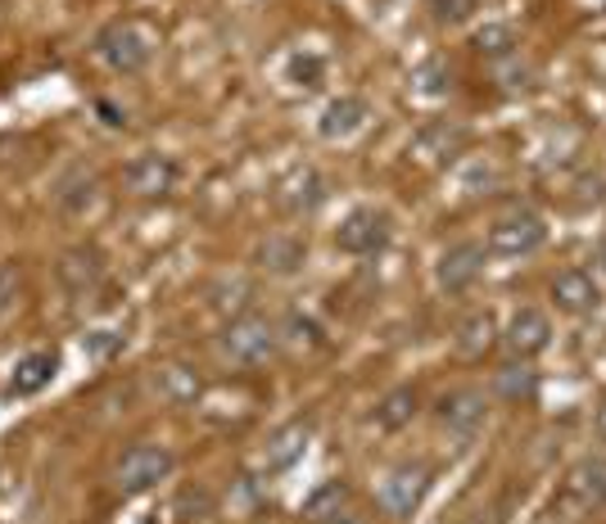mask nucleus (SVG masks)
Here are the masks:
<instances>
[{
    "instance_id": "b1692460",
    "label": "nucleus",
    "mask_w": 606,
    "mask_h": 524,
    "mask_svg": "<svg viewBox=\"0 0 606 524\" xmlns=\"http://www.w3.org/2000/svg\"><path fill=\"white\" fill-rule=\"evenodd\" d=\"M19 289H23V267L19 262H0V317L19 304Z\"/></svg>"
},
{
    "instance_id": "6e6552de",
    "label": "nucleus",
    "mask_w": 606,
    "mask_h": 524,
    "mask_svg": "<svg viewBox=\"0 0 606 524\" xmlns=\"http://www.w3.org/2000/svg\"><path fill=\"white\" fill-rule=\"evenodd\" d=\"M484 411H489V402L480 389H452L439 398V425L458 438H471L484 425Z\"/></svg>"
},
{
    "instance_id": "dca6fc26",
    "label": "nucleus",
    "mask_w": 606,
    "mask_h": 524,
    "mask_svg": "<svg viewBox=\"0 0 606 524\" xmlns=\"http://www.w3.org/2000/svg\"><path fill=\"white\" fill-rule=\"evenodd\" d=\"M362 123H367V104H362L358 95H345V100L326 104V118H322V136H326V140H345V136H354V132H358Z\"/></svg>"
},
{
    "instance_id": "f257e3e1",
    "label": "nucleus",
    "mask_w": 606,
    "mask_h": 524,
    "mask_svg": "<svg viewBox=\"0 0 606 524\" xmlns=\"http://www.w3.org/2000/svg\"><path fill=\"white\" fill-rule=\"evenodd\" d=\"M155 46H159V36L149 32L145 23H136V19H119V23H109L96 36V55L113 72H141L149 59H155Z\"/></svg>"
},
{
    "instance_id": "c756f323",
    "label": "nucleus",
    "mask_w": 606,
    "mask_h": 524,
    "mask_svg": "<svg viewBox=\"0 0 606 524\" xmlns=\"http://www.w3.org/2000/svg\"><path fill=\"white\" fill-rule=\"evenodd\" d=\"M326 524H362V520H358V515H354V511H345V515H339V511H335V515H330V520H326Z\"/></svg>"
},
{
    "instance_id": "aec40b11",
    "label": "nucleus",
    "mask_w": 606,
    "mask_h": 524,
    "mask_svg": "<svg viewBox=\"0 0 606 524\" xmlns=\"http://www.w3.org/2000/svg\"><path fill=\"white\" fill-rule=\"evenodd\" d=\"M494 385H498V394H503L507 402H520V398H535V389H539V380H535V371H529V366H520V362L503 366V371H498V376H494Z\"/></svg>"
},
{
    "instance_id": "f3484780",
    "label": "nucleus",
    "mask_w": 606,
    "mask_h": 524,
    "mask_svg": "<svg viewBox=\"0 0 606 524\" xmlns=\"http://www.w3.org/2000/svg\"><path fill=\"white\" fill-rule=\"evenodd\" d=\"M412 417H416V389H394L375 407V425L381 430H403Z\"/></svg>"
},
{
    "instance_id": "7ed1b4c3",
    "label": "nucleus",
    "mask_w": 606,
    "mask_h": 524,
    "mask_svg": "<svg viewBox=\"0 0 606 524\" xmlns=\"http://www.w3.org/2000/svg\"><path fill=\"white\" fill-rule=\"evenodd\" d=\"M217 349L236 366H258V362H268L277 353V330H272L268 317H236L232 326L222 330Z\"/></svg>"
},
{
    "instance_id": "4be33fe9",
    "label": "nucleus",
    "mask_w": 606,
    "mask_h": 524,
    "mask_svg": "<svg viewBox=\"0 0 606 524\" xmlns=\"http://www.w3.org/2000/svg\"><path fill=\"white\" fill-rule=\"evenodd\" d=\"M303 262V244L290 240V236H272L268 244H262V267H272V272H294Z\"/></svg>"
},
{
    "instance_id": "f03ea898",
    "label": "nucleus",
    "mask_w": 606,
    "mask_h": 524,
    "mask_svg": "<svg viewBox=\"0 0 606 524\" xmlns=\"http://www.w3.org/2000/svg\"><path fill=\"white\" fill-rule=\"evenodd\" d=\"M177 466V457L168 453V447H155V443H141L132 447V453L113 466V489H119L123 498H136V493H149L159 479H168Z\"/></svg>"
},
{
    "instance_id": "1a4fd4ad",
    "label": "nucleus",
    "mask_w": 606,
    "mask_h": 524,
    "mask_svg": "<svg viewBox=\"0 0 606 524\" xmlns=\"http://www.w3.org/2000/svg\"><path fill=\"white\" fill-rule=\"evenodd\" d=\"M100 276H104V258H100V249H91V244H78V249H68V253L59 258V281H64V289H72V294L96 289Z\"/></svg>"
},
{
    "instance_id": "a211bd4d",
    "label": "nucleus",
    "mask_w": 606,
    "mask_h": 524,
    "mask_svg": "<svg viewBox=\"0 0 606 524\" xmlns=\"http://www.w3.org/2000/svg\"><path fill=\"white\" fill-rule=\"evenodd\" d=\"M303 447H308V425H303V421H294V425H285L272 443H268V466L272 470H281V466H290L299 453H303Z\"/></svg>"
},
{
    "instance_id": "6ab92c4d",
    "label": "nucleus",
    "mask_w": 606,
    "mask_h": 524,
    "mask_svg": "<svg viewBox=\"0 0 606 524\" xmlns=\"http://www.w3.org/2000/svg\"><path fill=\"white\" fill-rule=\"evenodd\" d=\"M571 493L588 506V502H606V462H584L571 475Z\"/></svg>"
},
{
    "instance_id": "412c9836",
    "label": "nucleus",
    "mask_w": 606,
    "mask_h": 524,
    "mask_svg": "<svg viewBox=\"0 0 606 524\" xmlns=\"http://www.w3.org/2000/svg\"><path fill=\"white\" fill-rule=\"evenodd\" d=\"M458 349H462L467 357H480V353H489V349H494V321H489L484 312H475L471 321H462Z\"/></svg>"
},
{
    "instance_id": "9b49d317",
    "label": "nucleus",
    "mask_w": 606,
    "mask_h": 524,
    "mask_svg": "<svg viewBox=\"0 0 606 524\" xmlns=\"http://www.w3.org/2000/svg\"><path fill=\"white\" fill-rule=\"evenodd\" d=\"M480 267H484V249L480 244H452L444 253V262H439V285L448 294H458V289H467L480 276Z\"/></svg>"
},
{
    "instance_id": "39448f33",
    "label": "nucleus",
    "mask_w": 606,
    "mask_h": 524,
    "mask_svg": "<svg viewBox=\"0 0 606 524\" xmlns=\"http://www.w3.org/2000/svg\"><path fill=\"white\" fill-rule=\"evenodd\" d=\"M123 185L136 200H159L177 185V163L168 155H141L123 168Z\"/></svg>"
},
{
    "instance_id": "4468645a",
    "label": "nucleus",
    "mask_w": 606,
    "mask_h": 524,
    "mask_svg": "<svg viewBox=\"0 0 606 524\" xmlns=\"http://www.w3.org/2000/svg\"><path fill=\"white\" fill-rule=\"evenodd\" d=\"M552 298H557L565 312H584V308L597 304V281H593L588 272L571 267V272H561V276L552 281Z\"/></svg>"
},
{
    "instance_id": "ddd939ff",
    "label": "nucleus",
    "mask_w": 606,
    "mask_h": 524,
    "mask_svg": "<svg viewBox=\"0 0 606 524\" xmlns=\"http://www.w3.org/2000/svg\"><path fill=\"white\" fill-rule=\"evenodd\" d=\"M149 385H155V394H159L164 402H172V407H181V402H195V394H200V376H195L191 366H177V362L155 366V376H149Z\"/></svg>"
},
{
    "instance_id": "20e7f679",
    "label": "nucleus",
    "mask_w": 606,
    "mask_h": 524,
    "mask_svg": "<svg viewBox=\"0 0 606 524\" xmlns=\"http://www.w3.org/2000/svg\"><path fill=\"white\" fill-rule=\"evenodd\" d=\"M394 227H390V217L385 213H375V208H358L345 217V227L335 231V244L345 249V253H358V258H371V253H381L390 244Z\"/></svg>"
},
{
    "instance_id": "a878e982",
    "label": "nucleus",
    "mask_w": 606,
    "mask_h": 524,
    "mask_svg": "<svg viewBox=\"0 0 606 524\" xmlns=\"http://www.w3.org/2000/svg\"><path fill=\"white\" fill-rule=\"evenodd\" d=\"M430 10L439 23H462V19H471L475 0H430Z\"/></svg>"
},
{
    "instance_id": "cd10ccee",
    "label": "nucleus",
    "mask_w": 606,
    "mask_h": 524,
    "mask_svg": "<svg viewBox=\"0 0 606 524\" xmlns=\"http://www.w3.org/2000/svg\"><path fill=\"white\" fill-rule=\"evenodd\" d=\"M113 349H123V334H113V330H96V334H87V353H91V357H109Z\"/></svg>"
},
{
    "instance_id": "f8f14e48",
    "label": "nucleus",
    "mask_w": 606,
    "mask_h": 524,
    "mask_svg": "<svg viewBox=\"0 0 606 524\" xmlns=\"http://www.w3.org/2000/svg\"><path fill=\"white\" fill-rule=\"evenodd\" d=\"M548 334H552V326H548V317H543L539 308H520V312L512 317L507 344H512V353H520V357H535V353L548 349Z\"/></svg>"
},
{
    "instance_id": "c85d7f7f",
    "label": "nucleus",
    "mask_w": 606,
    "mask_h": 524,
    "mask_svg": "<svg viewBox=\"0 0 606 524\" xmlns=\"http://www.w3.org/2000/svg\"><path fill=\"white\" fill-rule=\"evenodd\" d=\"M100 114H104V123H109V127H123V123H127V114H119V109L104 104V100H100Z\"/></svg>"
},
{
    "instance_id": "7c9ffc66",
    "label": "nucleus",
    "mask_w": 606,
    "mask_h": 524,
    "mask_svg": "<svg viewBox=\"0 0 606 524\" xmlns=\"http://www.w3.org/2000/svg\"><path fill=\"white\" fill-rule=\"evenodd\" d=\"M597 434H602V438H606V407H602V411H597Z\"/></svg>"
},
{
    "instance_id": "423d86ee",
    "label": "nucleus",
    "mask_w": 606,
    "mask_h": 524,
    "mask_svg": "<svg viewBox=\"0 0 606 524\" xmlns=\"http://www.w3.org/2000/svg\"><path fill=\"white\" fill-rule=\"evenodd\" d=\"M548 240L543 221L535 213H516V217H503L494 231H489V249L503 253V258H520V253H535L539 244Z\"/></svg>"
},
{
    "instance_id": "9d476101",
    "label": "nucleus",
    "mask_w": 606,
    "mask_h": 524,
    "mask_svg": "<svg viewBox=\"0 0 606 524\" xmlns=\"http://www.w3.org/2000/svg\"><path fill=\"white\" fill-rule=\"evenodd\" d=\"M55 371H59V357H55V353H46V349H36V353L19 357L14 376H10V394H14V398H32V394H42V389L55 380Z\"/></svg>"
},
{
    "instance_id": "0eeeda50",
    "label": "nucleus",
    "mask_w": 606,
    "mask_h": 524,
    "mask_svg": "<svg viewBox=\"0 0 606 524\" xmlns=\"http://www.w3.org/2000/svg\"><path fill=\"white\" fill-rule=\"evenodd\" d=\"M426 479H430V470H426L422 462H407V466L390 470V479L381 483V506H385L394 520L412 515V506L422 502V493H426Z\"/></svg>"
},
{
    "instance_id": "2eb2a0df",
    "label": "nucleus",
    "mask_w": 606,
    "mask_h": 524,
    "mask_svg": "<svg viewBox=\"0 0 606 524\" xmlns=\"http://www.w3.org/2000/svg\"><path fill=\"white\" fill-rule=\"evenodd\" d=\"M96 191H100L96 172H87V168H72V172L55 185V204H59L64 213H87V208L96 204Z\"/></svg>"
},
{
    "instance_id": "5701e85b",
    "label": "nucleus",
    "mask_w": 606,
    "mask_h": 524,
    "mask_svg": "<svg viewBox=\"0 0 606 524\" xmlns=\"http://www.w3.org/2000/svg\"><path fill=\"white\" fill-rule=\"evenodd\" d=\"M345 498H349V489H345V483H326V489L322 493H313V502H308V515L317 520V524H326L339 506H345Z\"/></svg>"
},
{
    "instance_id": "bb28decb",
    "label": "nucleus",
    "mask_w": 606,
    "mask_h": 524,
    "mask_svg": "<svg viewBox=\"0 0 606 524\" xmlns=\"http://www.w3.org/2000/svg\"><path fill=\"white\" fill-rule=\"evenodd\" d=\"M480 50H489V55H507L512 50V27H484L480 32Z\"/></svg>"
},
{
    "instance_id": "393cba45",
    "label": "nucleus",
    "mask_w": 606,
    "mask_h": 524,
    "mask_svg": "<svg viewBox=\"0 0 606 524\" xmlns=\"http://www.w3.org/2000/svg\"><path fill=\"white\" fill-rule=\"evenodd\" d=\"M177 511H181L186 520H200V515L213 511V493H209V489H186L181 502H177Z\"/></svg>"
}]
</instances>
